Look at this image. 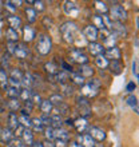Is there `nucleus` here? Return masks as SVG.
I'll list each match as a JSON object with an SVG mask.
<instances>
[{
	"instance_id": "1",
	"label": "nucleus",
	"mask_w": 139,
	"mask_h": 147,
	"mask_svg": "<svg viewBox=\"0 0 139 147\" xmlns=\"http://www.w3.org/2000/svg\"><path fill=\"white\" fill-rule=\"evenodd\" d=\"M52 50V40L47 34H42L39 36L38 44H36V51L40 55H48Z\"/></svg>"
},
{
	"instance_id": "2",
	"label": "nucleus",
	"mask_w": 139,
	"mask_h": 147,
	"mask_svg": "<svg viewBox=\"0 0 139 147\" xmlns=\"http://www.w3.org/2000/svg\"><path fill=\"white\" fill-rule=\"evenodd\" d=\"M108 11L111 15H108L111 18V20H115V22H124V20L127 19V11L123 8V5H120V4H112L111 7L108 8Z\"/></svg>"
},
{
	"instance_id": "3",
	"label": "nucleus",
	"mask_w": 139,
	"mask_h": 147,
	"mask_svg": "<svg viewBox=\"0 0 139 147\" xmlns=\"http://www.w3.org/2000/svg\"><path fill=\"white\" fill-rule=\"evenodd\" d=\"M99 86H101L99 79H91L88 83L82 86V94H83V96H91V98L96 96L98 92H99Z\"/></svg>"
},
{
	"instance_id": "4",
	"label": "nucleus",
	"mask_w": 139,
	"mask_h": 147,
	"mask_svg": "<svg viewBox=\"0 0 139 147\" xmlns=\"http://www.w3.org/2000/svg\"><path fill=\"white\" fill-rule=\"evenodd\" d=\"M76 24L72 23V22H66L64 24H62V27H60V32H62L63 38L64 40L68 43H74V34L76 32Z\"/></svg>"
},
{
	"instance_id": "5",
	"label": "nucleus",
	"mask_w": 139,
	"mask_h": 147,
	"mask_svg": "<svg viewBox=\"0 0 139 147\" xmlns=\"http://www.w3.org/2000/svg\"><path fill=\"white\" fill-rule=\"evenodd\" d=\"M71 58L75 63L78 64H80V66H86L87 63H88L90 59L87 58V55L84 52H82L80 50H72L71 51Z\"/></svg>"
},
{
	"instance_id": "6",
	"label": "nucleus",
	"mask_w": 139,
	"mask_h": 147,
	"mask_svg": "<svg viewBox=\"0 0 139 147\" xmlns=\"http://www.w3.org/2000/svg\"><path fill=\"white\" fill-rule=\"evenodd\" d=\"M104 58L106 59H112V60H120V50L116 46L110 47V48H106L104 50Z\"/></svg>"
},
{
	"instance_id": "7",
	"label": "nucleus",
	"mask_w": 139,
	"mask_h": 147,
	"mask_svg": "<svg viewBox=\"0 0 139 147\" xmlns=\"http://www.w3.org/2000/svg\"><path fill=\"white\" fill-rule=\"evenodd\" d=\"M88 135L92 138L94 140H99V142H102V140L106 139V132L102 130V128L99 127H90L88 128Z\"/></svg>"
},
{
	"instance_id": "8",
	"label": "nucleus",
	"mask_w": 139,
	"mask_h": 147,
	"mask_svg": "<svg viewBox=\"0 0 139 147\" xmlns=\"http://www.w3.org/2000/svg\"><path fill=\"white\" fill-rule=\"evenodd\" d=\"M111 32L116 36V38H124V36L127 35V30L124 27V24L119 23V22H115V23L112 24Z\"/></svg>"
},
{
	"instance_id": "9",
	"label": "nucleus",
	"mask_w": 139,
	"mask_h": 147,
	"mask_svg": "<svg viewBox=\"0 0 139 147\" xmlns=\"http://www.w3.org/2000/svg\"><path fill=\"white\" fill-rule=\"evenodd\" d=\"M104 46L101 44V43H96V42H92L88 44V51L90 54L94 55V56H101V55L104 54Z\"/></svg>"
},
{
	"instance_id": "10",
	"label": "nucleus",
	"mask_w": 139,
	"mask_h": 147,
	"mask_svg": "<svg viewBox=\"0 0 139 147\" xmlns=\"http://www.w3.org/2000/svg\"><path fill=\"white\" fill-rule=\"evenodd\" d=\"M78 143L80 144L82 147H96L95 140H94L88 134H83V135L78 136Z\"/></svg>"
},
{
	"instance_id": "11",
	"label": "nucleus",
	"mask_w": 139,
	"mask_h": 147,
	"mask_svg": "<svg viewBox=\"0 0 139 147\" xmlns=\"http://www.w3.org/2000/svg\"><path fill=\"white\" fill-rule=\"evenodd\" d=\"M12 139H15V135H13V131L9 130L8 127H4L0 130V140L4 142V143H8L11 142Z\"/></svg>"
},
{
	"instance_id": "12",
	"label": "nucleus",
	"mask_w": 139,
	"mask_h": 147,
	"mask_svg": "<svg viewBox=\"0 0 139 147\" xmlns=\"http://www.w3.org/2000/svg\"><path fill=\"white\" fill-rule=\"evenodd\" d=\"M83 32H84L86 38L88 39V40H91V43L96 40V39H98V34H99V32H98V30L94 27V26H87V27L84 28V31H83Z\"/></svg>"
},
{
	"instance_id": "13",
	"label": "nucleus",
	"mask_w": 139,
	"mask_h": 147,
	"mask_svg": "<svg viewBox=\"0 0 139 147\" xmlns=\"http://www.w3.org/2000/svg\"><path fill=\"white\" fill-rule=\"evenodd\" d=\"M16 58L19 59H24L27 58L28 55V47L24 44V43H20V44H16V50H15V54H13Z\"/></svg>"
},
{
	"instance_id": "14",
	"label": "nucleus",
	"mask_w": 139,
	"mask_h": 147,
	"mask_svg": "<svg viewBox=\"0 0 139 147\" xmlns=\"http://www.w3.org/2000/svg\"><path fill=\"white\" fill-rule=\"evenodd\" d=\"M55 132V139L58 140H63V142H68L70 140V132L67 131V130H64V128H56V130H54Z\"/></svg>"
},
{
	"instance_id": "15",
	"label": "nucleus",
	"mask_w": 139,
	"mask_h": 147,
	"mask_svg": "<svg viewBox=\"0 0 139 147\" xmlns=\"http://www.w3.org/2000/svg\"><path fill=\"white\" fill-rule=\"evenodd\" d=\"M7 22H8V24H9V28L15 30V31L18 30V28L22 27V19L16 15H9L7 18Z\"/></svg>"
},
{
	"instance_id": "16",
	"label": "nucleus",
	"mask_w": 139,
	"mask_h": 147,
	"mask_svg": "<svg viewBox=\"0 0 139 147\" xmlns=\"http://www.w3.org/2000/svg\"><path fill=\"white\" fill-rule=\"evenodd\" d=\"M23 34H24V42L26 43L32 42V40L35 39V35H36V32H35V30L31 27V26H26V27H23Z\"/></svg>"
},
{
	"instance_id": "17",
	"label": "nucleus",
	"mask_w": 139,
	"mask_h": 147,
	"mask_svg": "<svg viewBox=\"0 0 139 147\" xmlns=\"http://www.w3.org/2000/svg\"><path fill=\"white\" fill-rule=\"evenodd\" d=\"M74 127L76 128L79 132H84L87 128H88V123L84 118H79V119L74 120Z\"/></svg>"
},
{
	"instance_id": "18",
	"label": "nucleus",
	"mask_w": 139,
	"mask_h": 147,
	"mask_svg": "<svg viewBox=\"0 0 139 147\" xmlns=\"http://www.w3.org/2000/svg\"><path fill=\"white\" fill-rule=\"evenodd\" d=\"M19 119H18V116H16L15 112H11L9 115H8V128L12 130V131H15L16 128L19 127Z\"/></svg>"
},
{
	"instance_id": "19",
	"label": "nucleus",
	"mask_w": 139,
	"mask_h": 147,
	"mask_svg": "<svg viewBox=\"0 0 139 147\" xmlns=\"http://www.w3.org/2000/svg\"><path fill=\"white\" fill-rule=\"evenodd\" d=\"M50 119H51V126H50L51 128H54V130H56V128H62L63 119L59 114H55V115L50 116Z\"/></svg>"
},
{
	"instance_id": "20",
	"label": "nucleus",
	"mask_w": 139,
	"mask_h": 147,
	"mask_svg": "<svg viewBox=\"0 0 139 147\" xmlns=\"http://www.w3.org/2000/svg\"><path fill=\"white\" fill-rule=\"evenodd\" d=\"M39 107H40V111H42L44 115H50L51 111L54 110V106L51 105V102L48 100V99H44V100H42V103L39 105Z\"/></svg>"
},
{
	"instance_id": "21",
	"label": "nucleus",
	"mask_w": 139,
	"mask_h": 147,
	"mask_svg": "<svg viewBox=\"0 0 139 147\" xmlns=\"http://www.w3.org/2000/svg\"><path fill=\"white\" fill-rule=\"evenodd\" d=\"M22 136H23L24 144H27V146H32V143L35 142L34 140V134H32V131L30 130V128H24Z\"/></svg>"
},
{
	"instance_id": "22",
	"label": "nucleus",
	"mask_w": 139,
	"mask_h": 147,
	"mask_svg": "<svg viewBox=\"0 0 139 147\" xmlns=\"http://www.w3.org/2000/svg\"><path fill=\"white\" fill-rule=\"evenodd\" d=\"M63 8H64V12H66L67 15L76 13V12L79 11V7L76 5V3H75V1H66V3H64V5H63Z\"/></svg>"
},
{
	"instance_id": "23",
	"label": "nucleus",
	"mask_w": 139,
	"mask_h": 147,
	"mask_svg": "<svg viewBox=\"0 0 139 147\" xmlns=\"http://www.w3.org/2000/svg\"><path fill=\"white\" fill-rule=\"evenodd\" d=\"M20 84L23 86L24 88L31 90L32 84H34V76H32L31 74H24L23 78H22V82H20Z\"/></svg>"
},
{
	"instance_id": "24",
	"label": "nucleus",
	"mask_w": 139,
	"mask_h": 147,
	"mask_svg": "<svg viewBox=\"0 0 139 147\" xmlns=\"http://www.w3.org/2000/svg\"><path fill=\"white\" fill-rule=\"evenodd\" d=\"M0 88L4 91L8 88V75L4 68H0Z\"/></svg>"
},
{
	"instance_id": "25",
	"label": "nucleus",
	"mask_w": 139,
	"mask_h": 147,
	"mask_svg": "<svg viewBox=\"0 0 139 147\" xmlns=\"http://www.w3.org/2000/svg\"><path fill=\"white\" fill-rule=\"evenodd\" d=\"M70 76H71V80H72L75 84H78V86H84L86 84L84 78L82 76L79 72H71L70 74Z\"/></svg>"
},
{
	"instance_id": "26",
	"label": "nucleus",
	"mask_w": 139,
	"mask_h": 147,
	"mask_svg": "<svg viewBox=\"0 0 139 147\" xmlns=\"http://www.w3.org/2000/svg\"><path fill=\"white\" fill-rule=\"evenodd\" d=\"M18 119H19V124L22 126V127L31 128L32 122H31V118H30L28 115H20V116H18Z\"/></svg>"
},
{
	"instance_id": "27",
	"label": "nucleus",
	"mask_w": 139,
	"mask_h": 147,
	"mask_svg": "<svg viewBox=\"0 0 139 147\" xmlns=\"http://www.w3.org/2000/svg\"><path fill=\"white\" fill-rule=\"evenodd\" d=\"M5 38L8 39V42L18 43L19 35H18V32H16L15 30H12V28H7V31H5Z\"/></svg>"
},
{
	"instance_id": "28",
	"label": "nucleus",
	"mask_w": 139,
	"mask_h": 147,
	"mask_svg": "<svg viewBox=\"0 0 139 147\" xmlns=\"http://www.w3.org/2000/svg\"><path fill=\"white\" fill-rule=\"evenodd\" d=\"M55 78H56V82H59L60 84H67V82H68L70 79V74L68 72H64V71H59L56 75H55Z\"/></svg>"
},
{
	"instance_id": "29",
	"label": "nucleus",
	"mask_w": 139,
	"mask_h": 147,
	"mask_svg": "<svg viewBox=\"0 0 139 147\" xmlns=\"http://www.w3.org/2000/svg\"><path fill=\"white\" fill-rule=\"evenodd\" d=\"M24 12H26V18H27L28 23H35L36 22V11H35L34 8L27 7L24 9Z\"/></svg>"
},
{
	"instance_id": "30",
	"label": "nucleus",
	"mask_w": 139,
	"mask_h": 147,
	"mask_svg": "<svg viewBox=\"0 0 139 147\" xmlns=\"http://www.w3.org/2000/svg\"><path fill=\"white\" fill-rule=\"evenodd\" d=\"M79 74H80L84 78H91L94 75V68L91 66H87V64H86V66H82L80 67V71H79Z\"/></svg>"
},
{
	"instance_id": "31",
	"label": "nucleus",
	"mask_w": 139,
	"mask_h": 147,
	"mask_svg": "<svg viewBox=\"0 0 139 147\" xmlns=\"http://www.w3.org/2000/svg\"><path fill=\"white\" fill-rule=\"evenodd\" d=\"M110 68H111V72L114 75H119L122 72V64H120V60H112L110 64Z\"/></svg>"
},
{
	"instance_id": "32",
	"label": "nucleus",
	"mask_w": 139,
	"mask_h": 147,
	"mask_svg": "<svg viewBox=\"0 0 139 147\" xmlns=\"http://www.w3.org/2000/svg\"><path fill=\"white\" fill-rule=\"evenodd\" d=\"M19 92H20V90L16 88V87H12V86H9V87L5 90V94H7V96L9 98V99H18V98H19Z\"/></svg>"
},
{
	"instance_id": "33",
	"label": "nucleus",
	"mask_w": 139,
	"mask_h": 147,
	"mask_svg": "<svg viewBox=\"0 0 139 147\" xmlns=\"http://www.w3.org/2000/svg\"><path fill=\"white\" fill-rule=\"evenodd\" d=\"M95 63H96V66L99 67V68H102V70H104V68H107L108 64H110V62H108V59L104 58V55H101V56H96V59H95Z\"/></svg>"
},
{
	"instance_id": "34",
	"label": "nucleus",
	"mask_w": 139,
	"mask_h": 147,
	"mask_svg": "<svg viewBox=\"0 0 139 147\" xmlns=\"http://www.w3.org/2000/svg\"><path fill=\"white\" fill-rule=\"evenodd\" d=\"M44 68H46V71L48 74H51V75H56V74L59 72L58 64H56V63H54V62H48L46 66H44Z\"/></svg>"
},
{
	"instance_id": "35",
	"label": "nucleus",
	"mask_w": 139,
	"mask_h": 147,
	"mask_svg": "<svg viewBox=\"0 0 139 147\" xmlns=\"http://www.w3.org/2000/svg\"><path fill=\"white\" fill-rule=\"evenodd\" d=\"M31 122H32L31 127L34 128V131H38V132L44 131V126H43L42 122H40V118H34V119H31Z\"/></svg>"
},
{
	"instance_id": "36",
	"label": "nucleus",
	"mask_w": 139,
	"mask_h": 147,
	"mask_svg": "<svg viewBox=\"0 0 139 147\" xmlns=\"http://www.w3.org/2000/svg\"><path fill=\"white\" fill-rule=\"evenodd\" d=\"M116 39H118V38H116V36L114 35L112 32H110V34H108V35L103 39V42H104V44H106V46L110 48V47H114V46H115Z\"/></svg>"
},
{
	"instance_id": "37",
	"label": "nucleus",
	"mask_w": 139,
	"mask_h": 147,
	"mask_svg": "<svg viewBox=\"0 0 139 147\" xmlns=\"http://www.w3.org/2000/svg\"><path fill=\"white\" fill-rule=\"evenodd\" d=\"M102 22H103V27L106 28V30H108V31H111L114 22H112L111 18H110L107 13H103V15H102Z\"/></svg>"
},
{
	"instance_id": "38",
	"label": "nucleus",
	"mask_w": 139,
	"mask_h": 147,
	"mask_svg": "<svg viewBox=\"0 0 139 147\" xmlns=\"http://www.w3.org/2000/svg\"><path fill=\"white\" fill-rule=\"evenodd\" d=\"M31 95H32V91H31V90H28V88L20 90V92H19V98L23 102L30 100V99H31Z\"/></svg>"
},
{
	"instance_id": "39",
	"label": "nucleus",
	"mask_w": 139,
	"mask_h": 147,
	"mask_svg": "<svg viewBox=\"0 0 139 147\" xmlns=\"http://www.w3.org/2000/svg\"><path fill=\"white\" fill-rule=\"evenodd\" d=\"M127 105L130 106V107H132L134 109V111L138 114V99H136L135 95H130V96L127 98Z\"/></svg>"
},
{
	"instance_id": "40",
	"label": "nucleus",
	"mask_w": 139,
	"mask_h": 147,
	"mask_svg": "<svg viewBox=\"0 0 139 147\" xmlns=\"http://www.w3.org/2000/svg\"><path fill=\"white\" fill-rule=\"evenodd\" d=\"M48 100L51 102V105L52 106H59L63 103V96L62 95H59V94H54V95H51L50 99Z\"/></svg>"
},
{
	"instance_id": "41",
	"label": "nucleus",
	"mask_w": 139,
	"mask_h": 147,
	"mask_svg": "<svg viewBox=\"0 0 139 147\" xmlns=\"http://www.w3.org/2000/svg\"><path fill=\"white\" fill-rule=\"evenodd\" d=\"M8 107H9V110H11L12 112H15L22 109V105H20V102L18 100V99H11V100L8 102Z\"/></svg>"
},
{
	"instance_id": "42",
	"label": "nucleus",
	"mask_w": 139,
	"mask_h": 147,
	"mask_svg": "<svg viewBox=\"0 0 139 147\" xmlns=\"http://www.w3.org/2000/svg\"><path fill=\"white\" fill-rule=\"evenodd\" d=\"M43 132H44L46 140H50V142H52V140L55 139V132H54V128H51V127H46Z\"/></svg>"
},
{
	"instance_id": "43",
	"label": "nucleus",
	"mask_w": 139,
	"mask_h": 147,
	"mask_svg": "<svg viewBox=\"0 0 139 147\" xmlns=\"http://www.w3.org/2000/svg\"><path fill=\"white\" fill-rule=\"evenodd\" d=\"M94 27L96 28H101V30H103V22H102V16H99V15H96V16H94V24H92Z\"/></svg>"
},
{
	"instance_id": "44",
	"label": "nucleus",
	"mask_w": 139,
	"mask_h": 147,
	"mask_svg": "<svg viewBox=\"0 0 139 147\" xmlns=\"http://www.w3.org/2000/svg\"><path fill=\"white\" fill-rule=\"evenodd\" d=\"M42 98H40V95L39 94H35V92H32V95H31V102L34 103V105H40L42 103Z\"/></svg>"
},
{
	"instance_id": "45",
	"label": "nucleus",
	"mask_w": 139,
	"mask_h": 147,
	"mask_svg": "<svg viewBox=\"0 0 139 147\" xmlns=\"http://www.w3.org/2000/svg\"><path fill=\"white\" fill-rule=\"evenodd\" d=\"M95 5H96L98 9H101V11H103L104 13L108 11V7L106 5V3H103V1H95Z\"/></svg>"
},
{
	"instance_id": "46",
	"label": "nucleus",
	"mask_w": 139,
	"mask_h": 147,
	"mask_svg": "<svg viewBox=\"0 0 139 147\" xmlns=\"http://www.w3.org/2000/svg\"><path fill=\"white\" fill-rule=\"evenodd\" d=\"M132 74H134V76L138 79L139 78V72H138V59H134L132 60Z\"/></svg>"
},
{
	"instance_id": "47",
	"label": "nucleus",
	"mask_w": 139,
	"mask_h": 147,
	"mask_svg": "<svg viewBox=\"0 0 139 147\" xmlns=\"http://www.w3.org/2000/svg\"><path fill=\"white\" fill-rule=\"evenodd\" d=\"M35 4V11H44L46 9V5H44V1H34Z\"/></svg>"
},
{
	"instance_id": "48",
	"label": "nucleus",
	"mask_w": 139,
	"mask_h": 147,
	"mask_svg": "<svg viewBox=\"0 0 139 147\" xmlns=\"http://www.w3.org/2000/svg\"><path fill=\"white\" fill-rule=\"evenodd\" d=\"M56 110L59 111V115H60V114H66V112L68 111V106H67L66 103H62V105L56 106Z\"/></svg>"
},
{
	"instance_id": "49",
	"label": "nucleus",
	"mask_w": 139,
	"mask_h": 147,
	"mask_svg": "<svg viewBox=\"0 0 139 147\" xmlns=\"http://www.w3.org/2000/svg\"><path fill=\"white\" fill-rule=\"evenodd\" d=\"M22 144H23V143H22V142H20V140L16 138V139H12L11 142H8L7 147H20Z\"/></svg>"
},
{
	"instance_id": "50",
	"label": "nucleus",
	"mask_w": 139,
	"mask_h": 147,
	"mask_svg": "<svg viewBox=\"0 0 139 147\" xmlns=\"http://www.w3.org/2000/svg\"><path fill=\"white\" fill-rule=\"evenodd\" d=\"M16 44H18V43H11V42H8V54H11V55L15 54Z\"/></svg>"
},
{
	"instance_id": "51",
	"label": "nucleus",
	"mask_w": 139,
	"mask_h": 147,
	"mask_svg": "<svg viewBox=\"0 0 139 147\" xmlns=\"http://www.w3.org/2000/svg\"><path fill=\"white\" fill-rule=\"evenodd\" d=\"M62 67H63V71H64V72H72V67L70 66L68 63H66L64 62V60H62Z\"/></svg>"
},
{
	"instance_id": "52",
	"label": "nucleus",
	"mask_w": 139,
	"mask_h": 147,
	"mask_svg": "<svg viewBox=\"0 0 139 147\" xmlns=\"http://www.w3.org/2000/svg\"><path fill=\"white\" fill-rule=\"evenodd\" d=\"M63 90H64V95H72V87L68 84H63Z\"/></svg>"
},
{
	"instance_id": "53",
	"label": "nucleus",
	"mask_w": 139,
	"mask_h": 147,
	"mask_svg": "<svg viewBox=\"0 0 139 147\" xmlns=\"http://www.w3.org/2000/svg\"><path fill=\"white\" fill-rule=\"evenodd\" d=\"M136 88V84L135 83H134V82H130V83H128L127 84V87H126V91H127V92H130L131 94L132 91H134V90Z\"/></svg>"
},
{
	"instance_id": "54",
	"label": "nucleus",
	"mask_w": 139,
	"mask_h": 147,
	"mask_svg": "<svg viewBox=\"0 0 139 147\" xmlns=\"http://www.w3.org/2000/svg\"><path fill=\"white\" fill-rule=\"evenodd\" d=\"M54 147H67V143H66V142H63V140H58V139H56Z\"/></svg>"
},
{
	"instance_id": "55",
	"label": "nucleus",
	"mask_w": 139,
	"mask_h": 147,
	"mask_svg": "<svg viewBox=\"0 0 139 147\" xmlns=\"http://www.w3.org/2000/svg\"><path fill=\"white\" fill-rule=\"evenodd\" d=\"M5 7H7L9 11H16V7L11 3V1H5Z\"/></svg>"
},
{
	"instance_id": "56",
	"label": "nucleus",
	"mask_w": 139,
	"mask_h": 147,
	"mask_svg": "<svg viewBox=\"0 0 139 147\" xmlns=\"http://www.w3.org/2000/svg\"><path fill=\"white\" fill-rule=\"evenodd\" d=\"M42 144H43V147H54V143H51L50 140H46V142Z\"/></svg>"
},
{
	"instance_id": "57",
	"label": "nucleus",
	"mask_w": 139,
	"mask_h": 147,
	"mask_svg": "<svg viewBox=\"0 0 139 147\" xmlns=\"http://www.w3.org/2000/svg\"><path fill=\"white\" fill-rule=\"evenodd\" d=\"M1 62H3V66H8V55H4Z\"/></svg>"
},
{
	"instance_id": "58",
	"label": "nucleus",
	"mask_w": 139,
	"mask_h": 147,
	"mask_svg": "<svg viewBox=\"0 0 139 147\" xmlns=\"http://www.w3.org/2000/svg\"><path fill=\"white\" fill-rule=\"evenodd\" d=\"M31 147H43V144L40 143V142H34Z\"/></svg>"
},
{
	"instance_id": "59",
	"label": "nucleus",
	"mask_w": 139,
	"mask_h": 147,
	"mask_svg": "<svg viewBox=\"0 0 139 147\" xmlns=\"http://www.w3.org/2000/svg\"><path fill=\"white\" fill-rule=\"evenodd\" d=\"M66 124H67V126H74V120L72 119L66 120Z\"/></svg>"
},
{
	"instance_id": "60",
	"label": "nucleus",
	"mask_w": 139,
	"mask_h": 147,
	"mask_svg": "<svg viewBox=\"0 0 139 147\" xmlns=\"http://www.w3.org/2000/svg\"><path fill=\"white\" fill-rule=\"evenodd\" d=\"M71 147H82V146L78 143V142H72V143H71Z\"/></svg>"
},
{
	"instance_id": "61",
	"label": "nucleus",
	"mask_w": 139,
	"mask_h": 147,
	"mask_svg": "<svg viewBox=\"0 0 139 147\" xmlns=\"http://www.w3.org/2000/svg\"><path fill=\"white\" fill-rule=\"evenodd\" d=\"M20 147H26V144H22V146H20Z\"/></svg>"
}]
</instances>
